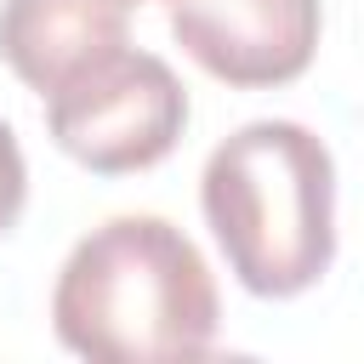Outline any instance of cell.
<instances>
[{"mask_svg": "<svg viewBox=\"0 0 364 364\" xmlns=\"http://www.w3.org/2000/svg\"><path fill=\"white\" fill-rule=\"evenodd\" d=\"M205 222L228 273L267 301L301 296L336 256V165L296 119H250L222 136L199 176Z\"/></svg>", "mask_w": 364, "mask_h": 364, "instance_id": "7a4b0ae2", "label": "cell"}, {"mask_svg": "<svg viewBox=\"0 0 364 364\" xmlns=\"http://www.w3.org/2000/svg\"><path fill=\"white\" fill-rule=\"evenodd\" d=\"M216 284L199 245L165 216H108L51 290V330L91 364L205 358L216 341Z\"/></svg>", "mask_w": 364, "mask_h": 364, "instance_id": "6da1fadb", "label": "cell"}, {"mask_svg": "<svg viewBox=\"0 0 364 364\" xmlns=\"http://www.w3.org/2000/svg\"><path fill=\"white\" fill-rule=\"evenodd\" d=\"M125 0H0V63L40 97L63 91L125 40Z\"/></svg>", "mask_w": 364, "mask_h": 364, "instance_id": "5b68a950", "label": "cell"}, {"mask_svg": "<svg viewBox=\"0 0 364 364\" xmlns=\"http://www.w3.org/2000/svg\"><path fill=\"white\" fill-rule=\"evenodd\" d=\"M46 125L74 165L97 176H131L182 142L188 91L165 57L119 46L46 97Z\"/></svg>", "mask_w": 364, "mask_h": 364, "instance_id": "3957f363", "label": "cell"}, {"mask_svg": "<svg viewBox=\"0 0 364 364\" xmlns=\"http://www.w3.org/2000/svg\"><path fill=\"white\" fill-rule=\"evenodd\" d=\"M23 199H28V165H23L17 131L0 119V239L17 228V216H23Z\"/></svg>", "mask_w": 364, "mask_h": 364, "instance_id": "8992f818", "label": "cell"}, {"mask_svg": "<svg viewBox=\"0 0 364 364\" xmlns=\"http://www.w3.org/2000/svg\"><path fill=\"white\" fill-rule=\"evenodd\" d=\"M171 34L205 74L239 91L290 85L318 51V0H176Z\"/></svg>", "mask_w": 364, "mask_h": 364, "instance_id": "277c9868", "label": "cell"}, {"mask_svg": "<svg viewBox=\"0 0 364 364\" xmlns=\"http://www.w3.org/2000/svg\"><path fill=\"white\" fill-rule=\"evenodd\" d=\"M125 6H136V0H125Z\"/></svg>", "mask_w": 364, "mask_h": 364, "instance_id": "52a82bcc", "label": "cell"}]
</instances>
